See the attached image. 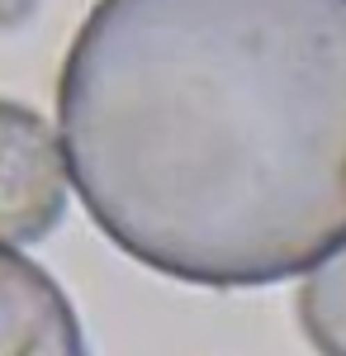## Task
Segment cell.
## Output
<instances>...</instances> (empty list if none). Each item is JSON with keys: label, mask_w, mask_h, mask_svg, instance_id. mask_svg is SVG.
<instances>
[{"label": "cell", "mask_w": 346, "mask_h": 356, "mask_svg": "<svg viewBox=\"0 0 346 356\" xmlns=\"http://www.w3.org/2000/svg\"><path fill=\"white\" fill-rule=\"evenodd\" d=\"M67 214V162L33 110L0 100V247L43 243Z\"/></svg>", "instance_id": "obj_2"}, {"label": "cell", "mask_w": 346, "mask_h": 356, "mask_svg": "<svg viewBox=\"0 0 346 356\" xmlns=\"http://www.w3.org/2000/svg\"><path fill=\"white\" fill-rule=\"evenodd\" d=\"M299 323L318 356H346V243L308 266L299 290Z\"/></svg>", "instance_id": "obj_4"}, {"label": "cell", "mask_w": 346, "mask_h": 356, "mask_svg": "<svg viewBox=\"0 0 346 356\" xmlns=\"http://www.w3.org/2000/svg\"><path fill=\"white\" fill-rule=\"evenodd\" d=\"M57 129L133 261L209 290L290 280L346 243V0H100Z\"/></svg>", "instance_id": "obj_1"}, {"label": "cell", "mask_w": 346, "mask_h": 356, "mask_svg": "<svg viewBox=\"0 0 346 356\" xmlns=\"http://www.w3.org/2000/svg\"><path fill=\"white\" fill-rule=\"evenodd\" d=\"M0 356H90L72 300L19 247H0Z\"/></svg>", "instance_id": "obj_3"}]
</instances>
